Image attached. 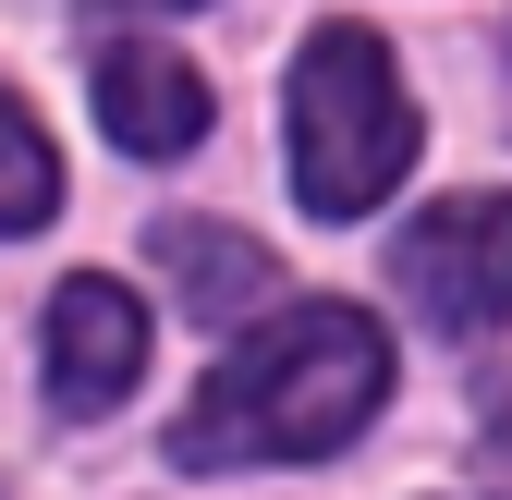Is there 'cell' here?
Masks as SVG:
<instances>
[{
    "mask_svg": "<svg viewBox=\"0 0 512 500\" xmlns=\"http://www.w3.org/2000/svg\"><path fill=\"white\" fill-rule=\"evenodd\" d=\"M488 500H512V452H500V464H488Z\"/></svg>",
    "mask_w": 512,
    "mask_h": 500,
    "instance_id": "8",
    "label": "cell"
},
{
    "mask_svg": "<svg viewBox=\"0 0 512 500\" xmlns=\"http://www.w3.org/2000/svg\"><path fill=\"white\" fill-rule=\"evenodd\" d=\"M391 403V330L366 305H281L208 366V391L183 403L171 464L220 476V464H317Z\"/></svg>",
    "mask_w": 512,
    "mask_h": 500,
    "instance_id": "1",
    "label": "cell"
},
{
    "mask_svg": "<svg viewBox=\"0 0 512 500\" xmlns=\"http://www.w3.org/2000/svg\"><path fill=\"white\" fill-rule=\"evenodd\" d=\"M135 366H147V305L110 269H74L49 293V403L61 415H110L135 391Z\"/></svg>",
    "mask_w": 512,
    "mask_h": 500,
    "instance_id": "4",
    "label": "cell"
},
{
    "mask_svg": "<svg viewBox=\"0 0 512 500\" xmlns=\"http://www.w3.org/2000/svg\"><path fill=\"white\" fill-rule=\"evenodd\" d=\"M159 269H171V293L196 305V318H256V305L281 293V257L256 232H220V220H171L159 232Z\"/></svg>",
    "mask_w": 512,
    "mask_h": 500,
    "instance_id": "6",
    "label": "cell"
},
{
    "mask_svg": "<svg viewBox=\"0 0 512 500\" xmlns=\"http://www.w3.org/2000/svg\"><path fill=\"white\" fill-rule=\"evenodd\" d=\"M98 122H110V147H135V159H183L208 135V74L183 49L122 37V49H98Z\"/></svg>",
    "mask_w": 512,
    "mask_h": 500,
    "instance_id": "5",
    "label": "cell"
},
{
    "mask_svg": "<svg viewBox=\"0 0 512 500\" xmlns=\"http://www.w3.org/2000/svg\"><path fill=\"white\" fill-rule=\"evenodd\" d=\"M391 281L427 330H500L512 318V196H452L391 244Z\"/></svg>",
    "mask_w": 512,
    "mask_h": 500,
    "instance_id": "3",
    "label": "cell"
},
{
    "mask_svg": "<svg viewBox=\"0 0 512 500\" xmlns=\"http://www.w3.org/2000/svg\"><path fill=\"white\" fill-rule=\"evenodd\" d=\"M61 208V159H49V135L25 122V98L0 86V232H37Z\"/></svg>",
    "mask_w": 512,
    "mask_h": 500,
    "instance_id": "7",
    "label": "cell"
},
{
    "mask_svg": "<svg viewBox=\"0 0 512 500\" xmlns=\"http://www.w3.org/2000/svg\"><path fill=\"white\" fill-rule=\"evenodd\" d=\"M135 13H196V0H135Z\"/></svg>",
    "mask_w": 512,
    "mask_h": 500,
    "instance_id": "9",
    "label": "cell"
},
{
    "mask_svg": "<svg viewBox=\"0 0 512 500\" xmlns=\"http://www.w3.org/2000/svg\"><path fill=\"white\" fill-rule=\"evenodd\" d=\"M415 171V98L403 61L366 25H317L293 61V196L317 220H366L391 183Z\"/></svg>",
    "mask_w": 512,
    "mask_h": 500,
    "instance_id": "2",
    "label": "cell"
}]
</instances>
